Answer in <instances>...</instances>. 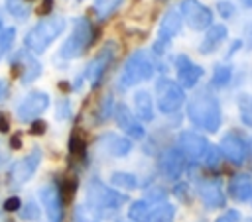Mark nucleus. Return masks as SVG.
Here are the masks:
<instances>
[{
  "label": "nucleus",
  "mask_w": 252,
  "mask_h": 222,
  "mask_svg": "<svg viewBox=\"0 0 252 222\" xmlns=\"http://www.w3.org/2000/svg\"><path fill=\"white\" fill-rule=\"evenodd\" d=\"M156 102L159 112L171 114V112H177L179 106L185 102V92L173 79L161 77L156 83Z\"/></svg>",
  "instance_id": "6"
},
{
  "label": "nucleus",
  "mask_w": 252,
  "mask_h": 222,
  "mask_svg": "<svg viewBox=\"0 0 252 222\" xmlns=\"http://www.w3.org/2000/svg\"><path fill=\"white\" fill-rule=\"evenodd\" d=\"M45 130H47V124H45L43 120H33V122H32V134L37 136V134H43Z\"/></svg>",
  "instance_id": "41"
},
{
  "label": "nucleus",
  "mask_w": 252,
  "mask_h": 222,
  "mask_svg": "<svg viewBox=\"0 0 252 222\" xmlns=\"http://www.w3.org/2000/svg\"><path fill=\"white\" fill-rule=\"evenodd\" d=\"M71 116V104L69 100H59L57 102V108H55V118L57 120H65Z\"/></svg>",
  "instance_id": "37"
},
{
  "label": "nucleus",
  "mask_w": 252,
  "mask_h": 222,
  "mask_svg": "<svg viewBox=\"0 0 252 222\" xmlns=\"http://www.w3.org/2000/svg\"><path fill=\"white\" fill-rule=\"evenodd\" d=\"M159 169L167 179L177 181L185 169V157L181 155V151L177 147H169L159 157Z\"/></svg>",
  "instance_id": "18"
},
{
  "label": "nucleus",
  "mask_w": 252,
  "mask_h": 222,
  "mask_svg": "<svg viewBox=\"0 0 252 222\" xmlns=\"http://www.w3.org/2000/svg\"><path fill=\"white\" fill-rule=\"evenodd\" d=\"M6 8L16 18H26L30 14L28 6H24V0H6Z\"/></svg>",
  "instance_id": "32"
},
{
  "label": "nucleus",
  "mask_w": 252,
  "mask_h": 222,
  "mask_svg": "<svg viewBox=\"0 0 252 222\" xmlns=\"http://www.w3.org/2000/svg\"><path fill=\"white\" fill-rule=\"evenodd\" d=\"M20 206H22V202H20L18 196H10V198H6V202H4V210H8V212L20 210Z\"/></svg>",
  "instance_id": "40"
},
{
  "label": "nucleus",
  "mask_w": 252,
  "mask_h": 222,
  "mask_svg": "<svg viewBox=\"0 0 252 222\" xmlns=\"http://www.w3.org/2000/svg\"><path fill=\"white\" fill-rule=\"evenodd\" d=\"M112 114H114V120H116L118 128L122 132H126V136H130L134 139H142L146 136V130H144L142 122L132 114V110L126 104H122V102L116 104L114 110H112Z\"/></svg>",
  "instance_id": "14"
},
{
  "label": "nucleus",
  "mask_w": 252,
  "mask_h": 222,
  "mask_svg": "<svg viewBox=\"0 0 252 222\" xmlns=\"http://www.w3.org/2000/svg\"><path fill=\"white\" fill-rule=\"evenodd\" d=\"M120 4H122V0H94L93 10H94L98 20H106L108 16H112L118 10Z\"/></svg>",
  "instance_id": "25"
},
{
  "label": "nucleus",
  "mask_w": 252,
  "mask_h": 222,
  "mask_svg": "<svg viewBox=\"0 0 252 222\" xmlns=\"http://www.w3.org/2000/svg\"><path fill=\"white\" fill-rule=\"evenodd\" d=\"M219 161H220V151H219V147L209 145V149H207V153H205V157H203L201 163H203L205 167H217Z\"/></svg>",
  "instance_id": "34"
},
{
  "label": "nucleus",
  "mask_w": 252,
  "mask_h": 222,
  "mask_svg": "<svg viewBox=\"0 0 252 222\" xmlns=\"http://www.w3.org/2000/svg\"><path fill=\"white\" fill-rule=\"evenodd\" d=\"M65 29V18L55 16V18H47L39 24H35L24 37V45L33 51V53H43L53 41L55 37H59Z\"/></svg>",
  "instance_id": "3"
},
{
  "label": "nucleus",
  "mask_w": 252,
  "mask_h": 222,
  "mask_svg": "<svg viewBox=\"0 0 252 222\" xmlns=\"http://www.w3.org/2000/svg\"><path fill=\"white\" fill-rule=\"evenodd\" d=\"M6 163V151H4V145L0 143V167Z\"/></svg>",
  "instance_id": "47"
},
{
  "label": "nucleus",
  "mask_w": 252,
  "mask_h": 222,
  "mask_svg": "<svg viewBox=\"0 0 252 222\" xmlns=\"http://www.w3.org/2000/svg\"><path fill=\"white\" fill-rule=\"evenodd\" d=\"M112 96L108 94V96H104V100L100 102V110H98V122H104V120H108V116L112 114Z\"/></svg>",
  "instance_id": "35"
},
{
  "label": "nucleus",
  "mask_w": 252,
  "mask_h": 222,
  "mask_svg": "<svg viewBox=\"0 0 252 222\" xmlns=\"http://www.w3.org/2000/svg\"><path fill=\"white\" fill-rule=\"evenodd\" d=\"M246 37H248V47H252V22L246 28Z\"/></svg>",
  "instance_id": "46"
},
{
  "label": "nucleus",
  "mask_w": 252,
  "mask_h": 222,
  "mask_svg": "<svg viewBox=\"0 0 252 222\" xmlns=\"http://www.w3.org/2000/svg\"><path fill=\"white\" fill-rule=\"evenodd\" d=\"M177 143H179V151L181 155L185 157V161H193V163H201L207 149H209V141L205 139V136L197 134V132H189V130H183L177 138Z\"/></svg>",
  "instance_id": "8"
},
{
  "label": "nucleus",
  "mask_w": 252,
  "mask_h": 222,
  "mask_svg": "<svg viewBox=\"0 0 252 222\" xmlns=\"http://www.w3.org/2000/svg\"><path fill=\"white\" fill-rule=\"evenodd\" d=\"M51 6H53V0H43L41 6L37 8V14H39V16H47V14L51 12Z\"/></svg>",
  "instance_id": "42"
},
{
  "label": "nucleus",
  "mask_w": 252,
  "mask_h": 222,
  "mask_svg": "<svg viewBox=\"0 0 252 222\" xmlns=\"http://www.w3.org/2000/svg\"><path fill=\"white\" fill-rule=\"evenodd\" d=\"M110 183L116 187V189H122V191H134L138 187V179L134 173H126V171H114L110 175Z\"/></svg>",
  "instance_id": "24"
},
{
  "label": "nucleus",
  "mask_w": 252,
  "mask_h": 222,
  "mask_svg": "<svg viewBox=\"0 0 252 222\" xmlns=\"http://www.w3.org/2000/svg\"><path fill=\"white\" fill-rule=\"evenodd\" d=\"M114 53H116V43H114V41H106V43L98 49V53L89 61V65H87V69H85V77L89 79V83H91L93 86H96V84L100 83L102 75L106 73V69L110 67V63H112V59H114Z\"/></svg>",
  "instance_id": "9"
},
{
  "label": "nucleus",
  "mask_w": 252,
  "mask_h": 222,
  "mask_svg": "<svg viewBox=\"0 0 252 222\" xmlns=\"http://www.w3.org/2000/svg\"><path fill=\"white\" fill-rule=\"evenodd\" d=\"M248 149H250V151H252V139H250V143H248Z\"/></svg>",
  "instance_id": "50"
},
{
  "label": "nucleus",
  "mask_w": 252,
  "mask_h": 222,
  "mask_svg": "<svg viewBox=\"0 0 252 222\" xmlns=\"http://www.w3.org/2000/svg\"><path fill=\"white\" fill-rule=\"evenodd\" d=\"M217 10H219V14H220L222 18H232V14H234L236 6H234L232 2L222 0V2H219V4H217Z\"/></svg>",
  "instance_id": "38"
},
{
  "label": "nucleus",
  "mask_w": 252,
  "mask_h": 222,
  "mask_svg": "<svg viewBox=\"0 0 252 222\" xmlns=\"http://www.w3.org/2000/svg\"><path fill=\"white\" fill-rule=\"evenodd\" d=\"M39 200L43 204L49 222L63 220V198H61V191L55 185H43L39 189Z\"/></svg>",
  "instance_id": "13"
},
{
  "label": "nucleus",
  "mask_w": 252,
  "mask_h": 222,
  "mask_svg": "<svg viewBox=\"0 0 252 222\" xmlns=\"http://www.w3.org/2000/svg\"><path fill=\"white\" fill-rule=\"evenodd\" d=\"M175 218V208L169 202H158L154 208L148 210L144 222H173Z\"/></svg>",
  "instance_id": "23"
},
{
  "label": "nucleus",
  "mask_w": 252,
  "mask_h": 222,
  "mask_svg": "<svg viewBox=\"0 0 252 222\" xmlns=\"http://www.w3.org/2000/svg\"><path fill=\"white\" fill-rule=\"evenodd\" d=\"M250 200H252V198H250Z\"/></svg>",
  "instance_id": "52"
},
{
  "label": "nucleus",
  "mask_w": 252,
  "mask_h": 222,
  "mask_svg": "<svg viewBox=\"0 0 252 222\" xmlns=\"http://www.w3.org/2000/svg\"><path fill=\"white\" fill-rule=\"evenodd\" d=\"M4 88H6V84H4V81L0 79V98H2V94H4Z\"/></svg>",
  "instance_id": "48"
},
{
  "label": "nucleus",
  "mask_w": 252,
  "mask_h": 222,
  "mask_svg": "<svg viewBox=\"0 0 252 222\" xmlns=\"http://www.w3.org/2000/svg\"><path fill=\"white\" fill-rule=\"evenodd\" d=\"M39 161H41V151L35 147V149H32L24 159H20L18 163H14V167L10 169V179H12L14 183H18V185L30 181V179L33 177V173H35Z\"/></svg>",
  "instance_id": "16"
},
{
  "label": "nucleus",
  "mask_w": 252,
  "mask_h": 222,
  "mask_svg": "<svg viewBox=\"0 0 252 222\" xmlns=\"http://www.w3.org/2000/svg\"><path fill=\"white\" fill-rule=\"evenodd\" d=\"M187 118L199 130H205L211 134L217 132L220 128V120H222L220 104H219L217 96L207 90L197 92L187 104Z\"/></svg>",
  "instance_id": "1"
},
{
  "label": "nucleus",
  "mask_w": 252,
  "mask_h": 222,
  "mask_svg": "<svg viewBox=\"0 0 252 222\" xmlns=\"http://www.w3.org/2000/svg\"><path fill=\"white\" fill-rule=\"evenodd\" d=\"M238 108H240V120L248 128H252V96H240Z\"/></svg>",
  "instance_id": "30"
},
{
  "label": "nucleus",
  "mask_w": 252,
  "mask_h": 222,
  "mask_svg": "<svg viewBox=\"0 0 252 222\" xmlns=\"http://www.w3.org/2000/svg\"><path fill=\"white\" fill-rule=\"evenodd\" d=\"M2 22H4V16H2V12H0V28H2Z\"/></svg>",
  "instance_id": "49"
},
{
  "label": "nucleus",
  "mask_w": 252,
  "mask_h": 222,
  "mask_svg": "<svg viewBox=\"0 0 252 222\" xmlns=\"http://www.w3.org/2000/svg\"><path fill=\"white\" fill-rule=\"evenodd\" d=\"M238 218H240L238 210H226V212H222L215 222H238Z\"/></svg>",
  "instance_id": "39"
},
{
  "label": "nucleus",
  "mask_w": 252,
  "mask_h": 222,
  "mask_svg": "<svg viewBox=\"0 0 252 222\" xmlns=\"http://www.w3.org/2000/svg\"><path fill=\"white\" fill-rule=\"evenodd\" d=\"M73 222H100V214L87 204H77L73 210Z\"/></svg>",
  "instance_id": "26"
},
{
  "label": "nucleus",
  "mask_w": 252,
  "mask_h": 222,
  "mask_svg": "<svg viewBox=\"0 0 252 222\" xmlns=\"http://www.w3.org/2000/svg\"><path fill=\"white\" fill-rule=\"evenodd\" d=\"M49 106V94L43 90H32L22 98V102L16 108V114L20 120H33L37 118L45 108Z\"/></svg>",
  "instance_id": "11"
},
{
  "label": "nucleus",
  "mask_w": 252,
  "mask_h": 222,
  "mask_svg": "<svg viewBox=\"0 0 252 222\" xmlns=\"http://www.w3.org/2000/svg\"><path fill=\"white\" fill-rule=\"evenodd\" d=\"M10 147H12V149H20V147H22L20 136H12V139H10Z\"/></svg>",
  "instance_id": "44"
},
{
  "label": "nucleus",
  "mask_w": 252,
  "mask_h": 222,
  "mask_svg": "<svg viewBox=\"0 0 252 222\" xmlns=\"http://www.w3.org/2000/svg\"><path fill=\"white\" fill-rule=\"evenodd\" d=\"M8 130H10V122L6 114H0V132H8Z\"/></svg>",
  "instance_id": "43"
},
{
  "label": "nucleus",
  "mask_w": 252,
  "mask_h": 222,
  "mask_svg": "<svg viewBox=\"0 0 252 222\" xmlns=\"http://www.w3.org/2000/svg\"><path fill=\"white\" fill-rule=\"evenodd\" d=\"M148 210H150V202H148V200H136V202L130 204L128 216H130L132 220H136V222H144Z\"/></svg>",
  "instance_id": "29"
},
{
  "label": "nucleus",
  "mask_w": 252,
  "mask_h": 222,
  "mask_svg": "<svg viewBox=\"0 0 252 222\" xmlns=\"http://www.w3.org/2000/svg\"><path fill=\"white\" fill-rule=\"evenodd\" d=\"M20 216H22V220H37L39 218V206L30 200L24 206H20Z\"/></svg>",
  "instance_id": "33"
},
{
  "label": "nucleus",
  "mask_w": 252,
  "mask_h": 222,
  "mask_svg": "<svg viewBox=\"0 0 252 222\" xmlns=\"http://www.w3.org/2000/svg\"><path fill=\"white\" fill-rule=\"evenodd\" d=\"M126 202V194H120L118 191L104 185L100 179H91L85 191V204L91 206L94 212H110L120 208Z\"/></svg>",
  "instance_id": "2"
},
{
  "label": "nucleus",
  "mask_w": 252,
  "mask_h": 222,
  "mask_svg": "<svg viewBox=\"0 0 252 222\" xmlns=\"http://www.w3.org/2000/svg\"><path fill=\"white\" fill-rule=\"evenodd\" d=\"M41 73V65L33 59V57H26V67H24V73H22V83H32L39 77Z\"/></svg>",
  "instance_id": "28"
},
{
  "label": "nucleus",
  "mask_w": 252,
  "mask_h": 222,
  "mask_svg": "<svg viewBox=\"0 0 252 222\" xmlns=\"http://www.w3.org/2000/svg\"><path fill=\"white\" fill-rule=\"evenodd\" d=\"M28 2H32V0H28Z\"/></svg>",
  "instance_id": "51"
},
{
  "label": "nucleus",
  "mask_w": 252,
  "mask_h": 222,
  "mask_svg": "<svg viewBox=\"0 0 252 222\" xmlns=\"http://www.w3.org/2000/svg\"><path fill=\"white\" fill-rule=\"evenodd\" d=\"M175 69H177V84L181 88H193L203 77V69L197 63H193L187 55L175 57Z\"/></svg>",
  "instance_id": "15"
},
{
  "label": "nucleus",
  "mask_w": 252,
  "mask_h": 222,
  "mask_svg": "<svg viewBox=\"0 0 252 222\" xmlns=\"http://www.w3.org/2000/svg\"><path fill=\"white\" fill-rule=\"evenodd\" d=\"M240 45H242V41H240V39H238V41H234V43L230 45V49H228V53H226V57H230V55H232V53H234V51H236V49H238Z\"/></svg>",
  "instance_id": "45"
},
{
  "label": "nucleus",
  "mask_w": 252,
  "mask_h": 222,
  "mask_svg": "<svg viewBox=\"0 0 252 222\" xmlns=\"http://www.w3.org/2000/svg\"><path fill=\"white\" fill-rule=\"evenodd\" d=\"M69 149H71L73 155L83 157V155H85V141H83L79 136H73V138L69 139Z\"/></svg>",
  "instance_id": "36"
},
{
  "label": "nucleus",
  "mask_w": 252,
  "mask_h": 222,
  "mask_svg": "<svg viewBox=\"0 0 252 222\" xmlns=\"http://www.w3.org/2000/svg\"><path fill=\"white\" fill-rule=\"evenodd\" d=\"M98 143H100V147H102L108 155H112V157H124V155H128V153L132 151V141H130V138L118 136V134H102V136L98 138Z\"/></svg>",
  "instance_id": "19"
},
{
  "label": "nucleus",
  "mask_w": 252,
  "mask_h": 222,
  "mask_svg": "<svg viewBox=\"0 0 252 222\" xmlns=\"http://www.w3.org/2000/svg\"><path fill=\"white\" fill-rule=\"evenodd\" d=\"M199 196L201 202L207 208H220L226 202V196L222 193V185L219 179H205L199 183Z\"/></svg>",
  "instance_id": "17"
},
{
  "label": "nucleus",
  "mask_w": 252,
  "mask_h": 222,
  "mask_svg": "<svg viewBox=\"0 0 252 222\" xmlns=\"http://www.w3.org/2000/svg\"><path fill=\"white\" fill-rule=\"evenodd\" d=\"M181 16L177 10L169 8L163 16H161V22L158 26V41L154 43V51L156 55H163V49L169 45V41L179 33L181 29Z\"/></svg>",
  "instance_id": "10"
},
{
  "label": "nucleus",
  "mask_w": 252,
  "mask_h": 222,
  "mask_svg": "<svg viewBox=\"0 0 252 222\" xmlns=\"http://www.w3.org/2000/svg\"><path fill=\"white\" fill-rule=\"evenodd\" d=\"M134 110H136V118L140 122H152L154 120V100L150 96L148 90H136L134 94Z\"/></svg>",
  "instance_id": "22"
},
{
  "label": "nucleus",
  "mask_w": 252,
  "mask_h": 222,
  "mask_svg": "<svg viewBox=\"0 0 252 222\" xmlns=\"http://www.w3.org/2000/svg\"><path fill=\"white\" fill-rule=\"evenodd\" d=\"M179 16L187 22L191 29H209L213 26V14L207 6H203L199 0H181L179 2Z\"/></svg>",
  "instance_id": "7"
},
{
  "label": "nucleus",
  "mask_w": 252,
  "mask_h": 222,
  "mask_svg": "<svg viewBox=\"0 0 252 222\" xmlns=\"http://www.w3.org/2000/svg\"><path fill=\"white\" fill-rule=\"evenodd\" d=\"M232 79V67L228 65H217L211 77V84L213 86H226Z\"/></svg>",
  "instance_id": "27"
},
{
  "label": "nucleus",
  "mask_w": 252,
  "mask_h": 222,
  "mask_svg": "<svg viewBox=\"0 0 252 222\" xmlns=\"http://www.w3.org/2000/svg\"><path fill=\"white\" fill-rule=\"evenodd\" d=\"M94 35H96V31L93 29L91 22L87 18H77L71 35L65 39V43L59 49L61 59H75V57H79L96 39Z\"/></svg>",
  "instance_id": "5"
},
{
  "label": "nucleus",
  "mask_w": 252,
  "mask_h": 222,
  "mask_svg": "<svg viewBox=\"0 0 252 222\" xmlns=\"http://www.w3.org/2000/svg\"><path fill=\"white\" fill-rule=\"evenodd\" d=\"M228 194L236 202H248L252 198V177L246 173H236L228 183Z\"/></svg>",
  "instance_id": "21"
},
{
  "label": "nucleus",
  "mask_w": 252,
  "mask_h": 222,
  "mask_svg": "<svg viewBox=\"0 0 252 222\" xmlns=\"http://www.w3.org/2000/svg\"><path fill=\"white\" fill-rule=\"evenodd\" d=\"M226 35H228V29H226L224 24H213V26L207 29L203 41L199 43V53H201V55H209V53L217 51L219 45L226 39Z\"/></svg>",
  "instance_id": "20"
},
{
  "label": "nucleus",
  "mask_w": 252,
  "mask_h": 222,
  "mask_svg": "<svg viewBox=\"0 0 252 222\" xmlns=\"http://www.w3.org/2000/svg\"><path fill=\"white\" fill-rule=\"evenodd\" d=\"M14 37H16V29L14 28H6V29L0 31V59L10 49V45L14 43Z\"/></svg>",
  "instance_id": "31"
},
{
  "label": "nucleus",
  "mask_w": 252,
  "mask_h": 222,
  "mask_svg": "<svg viewBox=\"0 0 252 222\" xmlns=\"http://www.w3.org/2000/svg\"><path fill=\"white\" fill-rule=\"evenodd\" d=\"M219 151L234 165H242L246 161V155H248V145L246 141L236 134V132H228L220 138V143H219Z\"/></svg>",
  "instance_id": "12"
},
{
  "label": "nucleus",
  "mask_w": 252,
  "mask_h": 222,
  "mask_svg": "<svg viewBox=\"0 0 252 222\" xmlns=\"http://www.w3.org/2000/svg\"><path fill=\"white\" fill-rule=\"evenodd\" d=\"M152 75H154V65H152L150 57L144 51H134L126 59V63L118 75V88L124 90L134 84H140V83L152 79Z\"/></svg>",
  "instance_id": "4"
}]
</instances>
